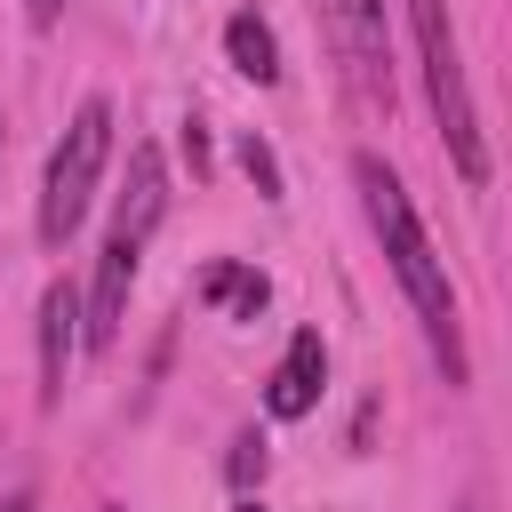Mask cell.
<instances>
[{
  "label": "cell",
  "instance_id": "obj_1",
  "mask_svg": "<svg viewBox=\"0 0 512 512\" xmlns=\"http://www.w3.org/2000/svg\"><path fill=\"white\" fill-rule=\"evenodd\" d=\"M352 184H360V208H368V224H376V240H384V256H392V272H400V288H408V304H416L424 336H432V352H440L448 384H464L456 288H448V264L432 256V240H424V224H416V208H408L400 176H392L376 152H360V160H352Z\"/></svg>",
  "mask_w": 512,
  "mask_h": 512
},
{
  "label": "cell",
  "instance_id": "obj_2",
  "mask_svg": "<svg viewBox=\"0 0 512 512\" xmlns=\"http://www.w3.org/2000/svg\"><path fill=\"white\" fill-rule=\"evenodd\" d=\"M104 160H112V104L88 96V104L72 112V128L56 136L48 176H40V240H48V248H64V240L80 232V216H88V200H96V184H104Z\"/></svg>",
  "mask_w": 512,
  "mask_h": 512
},
{
  "label": "cell",
  "instance_id": "obj_3",
  "mask_svg": "<svg viewBox=\"0 0 512 512\" xmlns=\"http://www.w3.org/2000/svg\"><path fill=\"white\" fill-rule=\"evenodd\" d=\"M408 24H416V48H424V88H432L448 160H456L464 184H488V144H480V112H472V88H464L456 32H448V0H408Z\"/></svg>",
  "mask_w": 512,
  "mask_h": 512
},
{
  "label": "cell",
  "instance_id": "obj_4",
  "mask_svg": "<svg viewBox=\"0 0 512 512\" xmlns=\"http://www.w3.org/2000/svg\"><path fill=\"white\" fill-rule=\"evenodd\" d=\"M336 64L368 112H392V40H384V0H320Z\"/></svg>",
  "mask_w": 512,
  "mask_h": 512
},
{
  "label": "cell",
  "instance_id": "obj_5",
  "mask_svg": "<svg viewBox=\"0 0 512 512\" xmlns=\"http://www.w3.org/2000/svg\"><path fill=\"white\" fill-rule=\"evenodd\" d=\"M136 240H104L96 248V288L80 304V344L88 352H112L120 344V320H128V288H136Z\"/></svg>",
  "mask_w": 512,
  "mask_h": 512
},
{
  "label": "cell",
  "instance_id": "obj_6",
  "mask_svg": "<svg viewBox=\"0 0 512 512\" xmlns=\"http://www.w3.org/2000/svg\"><path fill=\"white\" fill-rule=\"evenodd\" d=\"M72 352H80V288H72V280H48V288H40V408L64 400Z\"/></svg>",
  "mask_w": 512,
  "mask_h": 512
},
{
  "label": "cell",
  "instance_id": "obj_7",
  "mask_svg": "<svg viewBox=\"0 0 512 512\" xmlns=\"http://www.w3.org/2000/svg\"><path fill=\"white\" fill-rule=\"evenodd\" d=\"M320 376H328V344H320V328H296L288 352H280V368H272V384H264V408H272L280 424H288V416H312Z\"/></svg>",
  "mask_w": 512,
  "mask_h": 512
},
{
  "label": "cell",
  "instance_id": "obj_8",
  "mask_svg": "<svg viewBox=\"0 0 512 512\" xmlns=\"http://www.w3.org/2000/svg\"><path fill=\"white\" fill-rule=\"evenodd\" d=\"M168 216V176H160V152L152 144H128V192L112 200V240H152V224Z\"/></svg>",
  "mask_w": 512,
  "mask_h": 512
},
{
  "label": "cell",
  "instance_id": "obj_9",
  "mask_svg": "<svg viewBox=\"0 0 512 512\" xmlns=\"http://www.w3.org/2000/svg\"><path fill=\"white\" fill-rule=\"evenodd\" d=\"M200 304H208L216 320H256V312L272 304V280H264L256 264H232V256H216V264L200 272Z\"/></svg>",
  "mask_w": 512,
  "mask_h": 512
},
{
  "label": "cell",
  "instance_id": "obj_10",
  "mask_svg": "<svg viewBox=\"0 0 512 512\" xmlns=\"http://www.w3.org/2000/svg\"><path fill=\"white\" fill-rule=\"evenodd\" d=\"M224 56H232V72H248L256 88H272V80H280V40H272V24H264L256 8L224 16Z\"/></svg>",
  "mask_w": 512,
  "mask_h": 512
},
{
  "label": "cell",
  "instance_id": "obj_11",
  "mask_svg": "<svg viewBox=\"0 0 512 512\" xmlns=\"http://www.w3.org/2000/svg\"><path fill=\"white\" fill-rule=\"evenodd\" d=\"M240 168H248V184H256L264 200H280V160H272L264 136H240Z\"/></svg>",
  "mask_w": 512,
  "mask_h": 512
},
{
  "label": "cell",
  "instance_id": "obj_12",
  "mask_svg": "<svg viewBox=\"0 0 512 512\" xmlns=\"http://www.w3.org/2000/svg\"><path fill=\"white\" fill-rule=\"evenodd\" d=\"M264 464H272V456H264V440H256V432H240V440H232V456H224V472H232V488H240V496L264 480Z\"/></svg>",
  "mask_w": 512,
  "mask_h": 512
},
{
  "label": "cell",
  "instance_id": "obj_13",
  "mask_svg": "<svg viewBox=\"0 0 512 512\" xmlns=\"http://www.w3.org/2000/svg\"><path fill=\"white\" fill-rule=\"evenodd\" d=\"M184 160H192V176H208V128L200 120H184Z\"/></svg>",
  "mask_w": 512,
  "mask_h": 512
},
{
  "label": "cell",
  "instance_id": "obj_14",
  "mask_svg": "<svg viewBox=\"0 0 512 512\" xmlns=\"http://www.w3.org/2000/svg\"><path fill=\"white\" fill-rule=\"evenodd\" d=\"M24 8H32V24H56V8H64V0H24Z\"/></svg>",
  "mask_w": 512,
  "mask_h": 512
},
{
  "label": "cell",
  "instance_id": "obj_15",
  "mask_svg": "<svg viewBox=\"0 0 512 512\" xmlns=\"http://www.w3.org/2000/svg\"><path fill=\"white\" fill-rule=\"evenodd\" d=\"M0 512H32V488H16V496H8V504H0Z\"/></svg>",
  "mask_w": 512,
  "mask_h": 512
},
{
  "label": "cell",
  "instance_id": "obj_16",
  "mask_svg": "<svg viewBox=\"0 0 512 512\" xmlns=\"http://www.w3.org/2000/svg\"><path fill=\"white\" fill-rule=\"evenodd\" d=\"M232 512H264V504H256V496H240V504H232Z\"/></svg>",
  "mask_w": 512,
  "mask_h": 512
},
{
  "label": "cell",
  "instance_id": "obj_17",
  "mask_svg": "<svg viewBox=\"0 0 512 512\" xmlns=\"http://www.w3.org/2000/svg\"><path fill=\"white\" fill-rule=\"evenodd\" d=\"M96 512H120V504H96Z\"/></svg>",
  "mask_w": 512,
  "mask_h": 512
}]
</instances>
